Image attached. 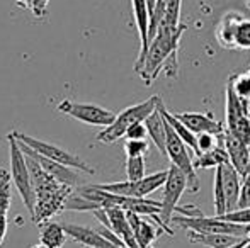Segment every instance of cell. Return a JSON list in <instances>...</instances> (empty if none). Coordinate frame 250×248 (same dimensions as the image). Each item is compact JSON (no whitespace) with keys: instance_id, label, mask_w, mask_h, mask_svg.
Here are the masks:
<instances>
[{"instance_id":"obj_30","label":"cell","mask_w":250,"mask_h":248,"mask_svg":"<svg viewBox=\"0 0 250 248\" xmlns=\"http://www.w3.org/2000/svg\"><path fill=\"white\" fill-rule=\"evenodd\" d=\"M223 145V134H211V133H201L198 134V148H199V155L201 153H206L214 150L216 146Z\"/></svg>"},{"instance_id":"obj_4","label":"cell","mask_w":250,"mask_h":248,"mask_svg":"<svg viewBox=\"0 0 250 248\" xmlns=\"http://www.w3.org/2000/svg\"><path fill=\"white\" fill-rule=\"evenodd\" d=\"M188 189V177L181 169L170 165L168 169L167 182L164 186V197H162V211L157 216H150L168 236H174V229L170 228V223L174 219L175 209H177L179 199L182 197L184 191Z\"/></svg>"},{"instance_id":"obj_24","label":"cell","mask_w":250,"mask_h":248,"mask_svg":"<svg viewBox=\"0 0 250 248\" xmlns=\"http://www.w3.org/2000/svg\"><path fill=\"white\" fill-rule=\"evenodd\" d=\"M12 175L5 169H0V216H7L12 202Z\"/></svg>"},{"instance_id":"obj_28","label":"cell","mask_w":250,"mask_h":248,"mask_svg":"<svg viewBox=\"0 0 250 248\" xmlns=\"http://www.w3.org/2000/svg\"><path fill=\"white\" fill-rule=\"evenodd\" d=\"M235 50H250V19L244 17L235 33Z\"/></svg>"},{"instance_id":"obj_14","label":"cell","mask_w":250,"mask_h":248,"mask_svg":"<svg viewBox=\"0 0 250 248\" xmlns=\"http://www.w3.org/2000/svg\"><path fill=\"white\" fill-rule=\"evenodd\" d=\"M221 172V180H223L225 199H227V211L231 212L238 209V201H240L242 191V175L235 170V167L230 162L218 167Z\"/></svg>"},{"instance_id":"obj_11","label":"cell","mask_w":250,"mask_h":248,"mask_svg":"<svg viewBox=\"0 0 250 248\" xmlns=\"http://www.w3.org/2000/svg\"><path fill=\"white\" fill-rule=\"evenodd\" d=\"M14 136H16V134H14ZM17 143H19V146L22 148V152L26 153L27 156H31V158L36 160V162L40 163V165L43 167V169L46 170V172L50 173V175H53L56 180H58V182L65 184V186H70V187H73V189L79 186L80 177H79V173L73 172V169H70V167L63 165V163L53 162V160L46 158V156L40 155V153L34 152L33 148H29L27 145H24V143H21V141H17Z\"/></svg>"},{"instance_id":"obj_5","label":"cell","mask_w":250,"mask_h":248,"mask_svg":"<svg viewBox=\"0 0 250 248\" xmlns=\"http://www.w3.org/2000/svg\"><path fill=\"white\" fill-rule=\"evenodd\" d=\"M14 134H16L17 141L27 145L29 148H33L34 152H38L40 155L53 160V162L63 163V165L70 167V169H75V170H79V172L89 173V175H94V173H96V170H94L89 163L83 162L79 155H75V153H70V152H66V150L60 148V146L53 145V143L41 141V139H36L29 134H24V133L14 131Z\"/></svg>"},{"instance_id":"obj_9","label":"cell","mask_w":250,"mask_h":248,"mask_svg":"<svg viewBox=\"0 0 250 248\" xmlns=\"http://www.w3.org/2000/svg\"><path fill=\"white\" fill-rule=\"evenodd\" d=\"M58 111L62 114L73 119L80 121V123H85L90 126H99V128H107L114 123L116 116L112 111L104 109L101 106H94V104H80V102H73V100H62L58 104Z\"/></svg>"},{"instance_id":"obj_27","label":"cell","mask_w":250,"mask_h":248,"mask_svg":"<svg viewBox=\"0 0 250 248\" xmlns=\"http://www.w3.org/2000/svg\"><path fill=\"white\" fill-rule=\"evenodd\" d=\"M167 5H168V0H157V2H155V9L150 17V43H151V39L157 36L158 27H160L162 20L165 19Z\"/></svg>"},{"instance_id":"obj_26","label":"cell","mask_w":250,"mask_h":248,"mask_svg":"<svg viewBox=\"0 0 250 248\" xmlns=\"http://www.w3.org/2000/svg\"><path fill=\"white\" fill-rule=\"evenodd\" d=\"M126 177L131 182L145 177V156H126Z\"/></svg>"},{"instance_id":"obj_33","label":"cell","mask_w":250,"mask_h":248,"mask_svg":"<svg viewBox=\"0 0 250 248\" xmlns=\"http://www.w3.org/2000/svg\"><path fill=\"white\" fill-rule=\"evenodd\" d=\"M17 3L21 7H24V9L31 10L36 17H41L46 12L48 0H17Z\"/></svg>"},{"instance_id":"obj_1","label":"cell","mask_w":250,"mask_h":248,"mask_svg":"<svg viewBox=\"0 0 250 248\" xmlns=\"http://www.w3.org/2000/svg\"><path fill=\"white\" fill-rule=\"evenodd\" d=\"M186 29H188L186 24H181L179 27H168L164 22L160 24L157 36L151 39L145 61L138 72V75L142 76V80L146 85L155 82L160 72H164L170 78L177 76V55L179 46H181V38Z\"/></svg>"},{"instance_id":"obj_39","label":"cell","mask_w":250,"mask_h":248,"mask_svg":"<svg viewBox=\"0 0 250 248\" xmlns=\"http://www.w3.org/2000/svg\"><path fill=\"white\" fill-rule=\"evenodd\" d=\"M31 248H46L43 245V243H38V245H34V247H31Z\"/></svg>"},{"instance_id":"obj_21","label":"cell","mask_w":250,"mask_h":248,"mask_svg":"<svg viewBox=\"0 0 250 248\" xmlns=\"http://www.w3.org/2000/svg\"><path fill=\"white\" fill-rule=\"evenodd\" d=\"M119 208L140 216H157L162 211V201H153L148 197H123Z\"/></svg>"},{"instance_id":"obj_40","label":"cell","mask_w":250,"mask_h":248,"mask_svg":"<svg viewBox=\"0 0 250 248\" xmlns=\"http://www.w3.org/2000/svg\"><path fill=\"white\" fill-rule=\"evenodd\" d=\"M245 5H247V9H250V0H245Z\"/></svg>"},{"instance_id":"obj_3","label":"cell","mask_w":250,"mask_h":248,"mask_svg":"<svg viewBox=\"0 0 250 248\" xmlns=\"http://www.w3.org/2000/svg\"><path fill=\"white\" fill-rule=\"evenodd\" d=\"M162 100L160 95H153L150 99H146L145 102H140V104H135L131 107H126L125 111L116 116L114 123L107 128H104L102 131L97 134V141L99 143H114L118 141L119 138L126 134L131 126L138 124V123H145V119L150 116L151 113H155L158 107V102Z\"/></svg>"},{"instance_id":"obj_2","label":"cell","mask_w":250,"mask_h":248,"mask_svg":"<svg viewBox=\"0 0 250 248\" xmlns=\"http://www.w3.org/2000/svg\"><path fill=\"white\" fill-rule=\"evenodd\" d=\"M7 139H9V160H10L12 184L16 186L26 209L33 216L34 208H36V192H34L33 180H31V172H29V165H27L26 153L22 152V148L17 143L14 131L7 134Z\"/></svg>"},{"instance_id":"obj_32","label":"cell","mask_w":250,"mask_h":248,"mask_svg":"<svg viewBox=\"0 0 250 248\" xmlns=\"http://www.w3.org/2000/svg\"><path fill=\"white\" fill-rule=\"evenodd\" d=\"M218 218L225 219V221L230 223H238V225H250V208L245 209H235L231 212H227L223 216H218Z\"/></svg>"},{"instance_id":"obj_36","label":"cell","mask_w":250,"mask_h":248,"mask_svg":"<svg viewBox=\"0 0 250 248\" xmlns=\"http://www.w3.org/2000/svg\"><path fill=\"white\" fill-rule=\"evenodd\" d=\"M175 212H179L181 216H188V218H194V216H203V211H201L198 206H192V204L181 206V208L177 206Z\"/></svg>"},{"instance_id":"obj_10","label":"cell","mask_w":250,"mask_h":248,"mask_svg":"<svg viewBox=\"0 0 250 248\" xmlns=\"http://www.w3.org/2000/svg\"><path fill=\"white\" fill-rule=\"evenodd\" d=\"M227 131L250 146V117L249 109L238 95L233 92L231 85L227 82Z\"/></svg>"},{"instance_id":"obj_8","label":"cell","mask_w":250,"mask_h":248,"mask_svg":"<svg viewBox=\"0 0 250 248\" xmlns=\"http://www.w3.org/2000/svg\"><path fill=\"white\" fill-rule=\"evenodd\" d=\"M168 177V170H162V172L145 175L142 180H126V182H112V184H96L102 191H107L111 194L123 195V197H146L151 192L158 191L160 187L165 186Z\"/></svg>"},{"instance_id":"obj_19","label":"cell","mask_w":250,"mask_h":248,"mask_svg":"<svg viewBox=\"0 0 250 248\" xmlns=\"http://www.w3.org/2000/svg\"><path fill=\"white\" fill-rule=\"evenodd\" d=\"M189 242L191 243H198V245H204L209 248H228L235 243L242 242L244 238L240 236H233V235H220V233H201V231H188Z\"/></svg>"},{"instance_id":"obj_18","label":"cell","mask_w":250,"mask_h":248,"mask_svg":"<svg viewBox=\"0 0 250 248\" xmlns=\"http://www.w3.org/2000/svg\"><path fill=\"white\" fill-rule=\"evenodd\" d=\"M145 126L148 129V136L153 141V145L158 148V152L162 155L167 156V129H165V117L162 116V113L157 111L151 113L145 119Z\"/></svg>"},{"instance_id":"obj_31","label":"cell","mask_w":250,"mask_h":248,"mask_svg":"<svg viewBox=\"0 0 250 248\" xmlns=\"http://www.w3.org/2000/svg\"><path fill=\"white\" fill-rule=\"evenodd\" d=\"M148 141L146 139H126L125 152L126 156H145L148 153Z\"/></svg>"},{"instance_id":"obj_34","label":"cell","mask_w":250,"mask_h":248,"mask_svg":"<svg viewBox=\"0 0 250 248\" xmlns=\"http://www.w3.org/2000/svg\"><path fill=\"white\" fill-rule=\"evenodd\" d=\"M250 208V169L247 175L242 179V191H240V201H238V209Z\"/></svg>"},{"instance_id":"obj_35","label":"cell","mask_w":250,"mask_h":248,"mask_svg":"<svg viewBox=\"0 0 250 248\" xmlns=\"http://www.w3.org/2000/svg\"><path fill=\"white\" fill-rule=\"evenodd\" d=\"M146 136H148V129H146L145 123H138V124L131 126V128L126 131L125 138L126 139H146Z\"/></svg>"},{"instance_id":"obj_38","label":"cell","mask_w":250,"mask_h":248,"mask_svg":"<svg viewBox=\"0 0 250 248\" xmlns=\"http://www.w3.org/2000/svg\"><path fill=\"white\" fill-rule=\"evenodd\" d=\"M249 238H244L242 242H238V243H235V245H231V247H228V248H244L245 245H249Z\"/></svg>"},{"instance_id":"obj_20","label":"cell","mask_w":250,"mask_h":248,"mask_svg":"<svg viewBox=\"0 0 250 248\" xmlns=\"http://www.w3.org/2000/svg\"><path fill=\"white\" fill-rule=\"evenodd\" d=\"M158 111L162 113V116L167 119V123L174 128V131L177 133L179 136H181V139L186 143V145L189 146V148L192 150V152L196 153V156L199 155V148H198V134H194V133L191 131V129L188 128L184 123H182L181 119H179L175 114H172V113H168L167 109H165V106H164V100H160L158 102Z\"/></svg>"},{"instance_id":"obj_43","label":"cell","mask_w":250,"mask_h":248,"mask_svg":"<svg viewBox=\"0 0 250 248\" xmlns=\"http://www.w3.org/2000/svg\"><path fill=\"white\" fill-rule=\"evenodd\" d=\"M121 248H131V247H121Z\"/></svg>"},{"instance_id":"obj_7","label":"cell","mask_w":250,"mask_h":248,"mask_svg":"<svg viewBox=\"0 0 250 248\" xmlns=\"http://www.w3.org/2000/svg\"><path fill=\"white\" fill-rule=\"evenodd\" d=\"M172 223H177L181 228L192 229V231L201 233H220V235H233L240 236V238H247L250 226L247 225H238V223H230L225 219L218 218H206V216H194V218H188V216H174Z\"/></svg>"},{"instance_id":"obj_41","label":"cell","mask_w":250,"mask_h":248,"mask_svg":"<svg viewBox=\"0 0 250 248\" xmlns=\"http://www.w3.org/2000/svg\"><path fill=\"white\" fill-rule=\"evenodd\" d=\"M247 238H249V242H250V231H249V235H247Z\"/></svg>"},{"instance_id":"obj_23","label":"cell","mask_w":250,"mask_h":248,"mask_svg":"<svg viewBox=\"0 0 250 248\" xmlns=\"http://www.w3.org/2000/svg\"><path fill=\"white\" fill-rule=\"evenodd\" d=\"M230 162L228 158V153L227 148H225V143L220 146H216L214 150L206 153H201L194 158V169H201V170H206V169H218L220 165L223 163Z\"/></svg>"},{"instance_id":"obj_25","label":"cell","mask_w":250,"mask_h":248,"mask_svg":"<svg viewBox=\"0 0 250 248\" xmlns=\"http://www.w3.org/2000/svg\"><path fill=\"white\" fill-rule=\"evenodd\" d=\"M214 216H223L227 214V199H225V191H223V180H221V172L220 169H216L214 172Z\"/></svg>"},{"instance_id":"obj_37","label":"cell","mask_w":250,"mask_h":248,"mask_svg":"<svg viewBox=\"0 0 250 248\" xmlns=\"http://www.w3.org/2000/svg\"><path fill=\"white\" fill-rule=\"evenodd\" d=\"M7 233V216H0V245L3 243Z\"/></svg>"},{"instance_id":"obj_29","label":"cell","mask_w":250,"mask_h":248,"mask_svg":"<svg viewBox=\"0 0 250 248\" xmlns=\"http://www.w3.org/2000/svg\"><path fill=\"white\" fill-rule=\"evenodd\" d=\"M181 5L182 0H168L167 12H165V19L162 20L164 24H167L168 27H179L181 26Z\"/></svg>"},{"instance_id":"obj_15","label":"cell","mask_w":250,"mask_h":248,"mask_svg":"<svg viewBox=\"0 0 250 248\" xmlns=\"http://www.w3.org/2000/svg\"><path fill=\"white\" fill-rule=\"evenodd\" d=\"M66 235L73 240V242L80 243V245L87 248H118L114 243H111L101 231H96L92 228H85V226L79 225H70V223H63Z\"/></svg>"},{"instance_id":"obj_22","label":"cell","mask_w":250,"mask_h":248,"mask_svg":"<svg viewBox=\"0 0 250 248\" xmlns=\"http://www.w3.org/2000/svg\"><path fill=\"white\" fill-rule=\"evenodd\" d=\"M66 236L68 235L60 223L46 221L44 225H41L40 243H43L46 248H62L66 242Z\"/></svg>"},{"instance_id":"obj_6","label":"cell","mask_w":250,"mask_h":248,"mask_svg":"<svg viewBox=\"0 0 250 248\" xmlns=\"http://www.w3.org/2000/svg\"><path fill=\"white\" fill-rule=\"evenodd\" d=\"M165 129H167V156L170 158L172 165H175L186 173V177H188V191L192 192V194H198L201 184L198 175H196L194 160L189 155L188 145L174 131V128L167 123V119H165Z\"/></svg>"},{"instance_id":"obj_12","label":"cell","mask_w":250,"mask_h":248,"mask_svg":"<svg viewBox=\"0 0 250 248\" xmlns=\"http://www.w3.org/2000/svg\"><path fill=\"white\" fill-rule=\"evenodd\" d=\"M128 219L129 225H131L133 235L136 238V243H138L140 248H151V243L165 233L150 216H140L135 214V212H128Z\"/></svg>"},{"instance_id":"obj_17","label":"cell","mask_w":250,"mask_h":248,"mask_svg":"<svg viewBox=\"0 0 250 248\" xmlns=\"http://www.w3.org/2000/svg\"><path fill=\"white\" fill-rule=\"evenodd\" d=\"M244 16L238 12H227L216 26V41L225 50H235V33Z\"/></svg>"},{"instance_id":"obj_42","label":"cell","mask_w":250,"mask_h":248,"mask_svg":"<svg viewBox=\"0 0 250 248\" xmlns=\"http://www.w3.org/2000/svg\"><path fill=\"white\" fill-rule=\"evenodd\" d=\"M244 248H250V243H249V245H245Z\"/></svg>"},{"instance_id":"obj_13","label":"cell","mask_w":250,"mask_h":248,"mask_svg":"<svg viewBox=\"0 0 250 248\" xmlns=\"http://www.w3.org/2000/svg\"><path fill=\"white\" fill-rule=\"evenodd\" d=\"M223 143H225V148H227L230 163L240 173L242 179H244L250 169V146L245 145L242 139H238L237 136H233L227 129L223 133Z\"/></svg>"},{"instance_id":"obj_16","label":"cell","mask_w":250,"mask_h":248,"mask_svg":"<svg viewBox=\"0 0 250 248\" xmlns=\"http://www.w3.org/2000/svg\"><path fill=\"white\" fill-rule=\"evenodd\" d=\"M179 119L182 121L194 134H201V133H211V134H223L227 126H223L220 121L214 119L211 114L204 113H179L175 114Z\"/></svg>"}]
</instances>
